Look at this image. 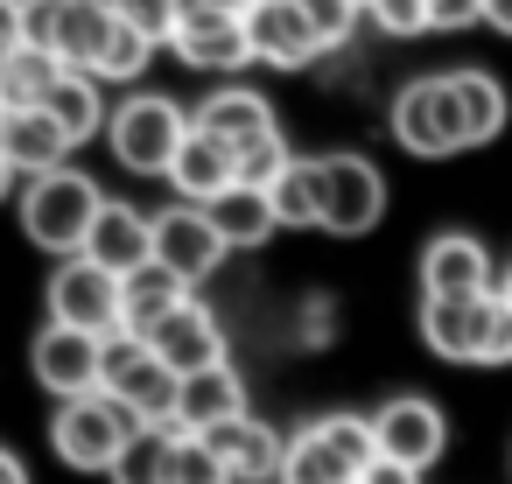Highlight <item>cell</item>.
Instances as JSON below:
<instances>
[{"label": "cell", "mask_w": 512, "mask_h": 484, "mask_svg": "<svg viewBox=\"0 0 512 484\" xmlns=\"http://www.w3.org/2000/svg\"><path fill=\"white\" fill-rule=\"evenodd\" d=\"M232 246L218 239V225H211V211L204 204H169L162 218H155V267H169L176 281H204L218 260H225Z\"/></svg>", "instance_id": "13"}, {"label": "cell", "mask_w": 512, "mask_h": 484, "mask_svg": "<svg viewBox=\"0 0 512 484\" xmlns=\"http://www.w3.org/2000/svg\"><path fill=\"white\" fill-rule=\"evenodd\" d=\"M421 337L449 365H512V302L463 295V302H421Z\"/></svg>", "instance_id": "1"}, {"label": "cell", "mask_w": 512, "mask_h": 484, "mask_svg": "<svg viewBox=\"0 0 512 484\" xmlns=\"http://www.w3.org/2000/svg\"><path fill=\"white\" fill-rule=\"evenodd\" d=\"M197 127L246 155V148H260V141L274 134V106H267L253 85H225V92H211V99L197 106Z\"/></svg>", "instance_id": "22"}, {"label": "cell", "mask_w": 512, "mask_h": 484, "mask_svg": "<svg viewBox=\"0 0 512 484\" xmlns=\"http://www.w3.org/2000/svg\"><path fill=\"white\" fill-rule=\"evenodd\" d=\"M204 442H211V449L232 463V477H239V484H274V477L288 470V442H281L267 421H253V414L204 428Z\"/></svg>", "instance_id": "18"}, {"label": "cell", "mask_w": 512, "mask_h": 484, "mask_svg": "<svg viewBox=\"0 0 512 484\" xmlns=\"http://www.w3.org/2000/svg\"><path fill=\"white\" fill-rule=\"evenodd\" d=\"M288 162H295V155L281 148V134H267L260 148H246V155H239V183H246V190H274Z\"/></svg>", "instance_id": "35"}, {"label": "cell", "mask_w": 512, "mask_h": 484, "mask_svg": "<svg viewBox=\"0 0 512 484\" xmlns=\"http://www.w3.org/2000/svg\"><path fill=\"white\" fill-rule=\"evenodd\" d=\"M246 414V379L232 365H204V372H183V393H176V428L204 435L218 421H239Z\"/></svg>", "instance_id": "20"}, {"label": "cell", "mask_w": 512, "mask_h": 484, "mask_svg": "<svg viewBox=\"0 0 512 484\" xmlns=\"http://www.w3.org/2000/svg\"><path fill=\"white\" fill-rule=\"evenodd\" d=\"M155 358H169L176 372H204V365H225V330H218V316L204 309V302H183L155 337Z\"/></svg>", "instance_id": "24"}, {"label": "cell", "mask_w": 512, "mask_h": 484, "mask_svg": "<svg viewBox=\"0 0 512 484\" xmlns=\"http://www.w3.org/2000/svg\"><path fill=\"white\" fill-rule=\"evenodd\" d=\"M106 8H113L120 22H134L141 36L169 43V36H176V22H183V8H190V0H106Z\"/></svg>", "instance_id": "34"}, {"label": "cell", "mask_w": 512, "mask_h": 484, "mask_svg": "<svg viewBox=\"0 0 512 484\" xmlns=\"http://www.w3.org/2000/svg\"><path fill=\"white\" fill-rule=\"evenodd\" d=\"M365 22H379L386 36H421L428 22V0H365Z\"/></svg>", "instance_id": "36"}, {"label": "cell", "mask_w": 512, "mask_h": 484, "mask_svg": "<svg viewBox=\"0 0 512 484\" xmlns=\"http://www.w3.org/2000/svg\"><path fill=\"white\" fill-rule=\"evenodd\" d=\"M169 50L190 64V71H211V78H232L253 64V36H246V15H218V8H183Z\"/></svg>", "instance_id": "12"}, {"label": "cell", "mask_w": 512, "mask_h": 484, "mask_svg": "<svg viewBox=\"0 0 512 484\" xmlns=\"http://www.w3.org/2000/svg\"><path fill=\"white\" fill-rule=\"evenodd\" d=\"M491 295V253L470 232H442L421 246V302H463Z\"/></svg>", "instance_id": "15"}, {"label": "cell", "mask_w": 512, "mask_h": 484, "mask_svg": "<svg viewBox=\"0 0 512 484\" xmlns=\"http://www.w3.org/2000/svg\"><path fill=\"white\" fill-rule=\"evenodd\" d=\"M99 85H106L99 71H64L43 113H50L71 141H92V134H99Z\"/></svg>", "instance_id": "30"}, {"label": "cell", "mask_w": 512, "mask_h": 484, "mask_svg": "<svg viewBox=\"0 0 512 484\" xmlns=\"http://www.w3.org/2000/svg\"><path fill=\"white\" fill-rule=\"evenodd\" d=\"M183 302H190V281H176L169 267H155V260H148L141 274H127V281H120V337H141V344H148V337H155Z\"/></svg>", "instance_id": "19"}, {"label": "cell", "mask_w": 512, "mask_h": 484, "mask_svg": "<svg viewBox=\"0 0 512 484\" xmlns=\"http://www.w3.org/2000/svg\"><path fill=\"white\" fill-rule=\"evenodd\" d=\"M330 330H337V316H330V302L316 295V302H309V316H302V337H309V344H323Z\"/></svg>", "instance_id": "40"}, {"label": "cell", "mask_w": 512, "mask_h": 484, "mask_svg": "<svg viewBox=\"0 0 512 484\" xmlns=\"http://www.w3.org/2000/svg\"><path fill=\"white\" fill-rule=\"evenodd\" d=\"M372 435H379V456H393V463H407V470H428V463L442 456V442H449V421H442L435 400L400 393V400H386V407L372 414Z\"/></svg>", "instance_id": "14"}, {"label": "cell", "mask_w": 512, "mask_h": 484, "mask_svg": "<svg viewBox=\"0 0 512 484\" xmlns=\"http://www.w3.org/2000/svg\"><path fill=\"white\" fill-rule=\"evenodd\" d=\"M22 50V0H0V64Z\"/></svg>", "instance_id": "38"}, {"label": "cell", "mask_w": 512, "mask_h": 484, "mask_svg": "<svg viewBox=\"0 0 512 484\" xmlns=\"http://www.w3.org/2000/svg\"><path fill=\"white\" fill-rule=\"evenodd\" d=\"M0 127H8V99H0Z\"/></svg>", "instance_id": "46"}, {"label": "cell", "mask_w": 512, "mask_h": 484, "mask_svg": "<svg viewBox=\"0 0 512 484\" xmlns=\"http://www.w3.org/2000/svg\"><path fill=\"white\" fill-rule=\"evenodd\" d=\"M71 134L36 106V113H8V127H0V155H8V169L15 176H50V169H64L71 162Z\"/></svg>", "instance_id": "21"}, {"label": "cell", "mask_w": 512, "mask_h": 484, "mask_svg": "<svg viewBox=\"0 0 512 484\" xmlns=\"http://www.w3.org/2000/svg\"><path fill=\"white\" fill-rule=\"evenodd\" d=\"M498 295H505V302H512V267H505V281H498Z\"/></svg>", "instance_id": "45"}, {"label": "cell", "mask_w": 512, "mask_h": 484, "mask_svg": "<svg viewBox=\"0 0 512 484\" xmlns=\"http://www.w3.org/2000/svg\"><path fill=\"white\" fill-rule=\"evenodd\" d=\"M267 204H274V225H323V162H288L281 169V183L267 190Z\"/></svg>", "instance_id": "29"}, {"label": "cell", "mask_w": 512, "mask_h": 484, "mask_svg": "<svg viewBox=\"0 0 512 484\" xmlns=\"http://www.w3.org/2000/svg\"><path fill=\"white\" fill-rule=\"evenodd\" d=\"M0 484H29V470H22V456H15V449H0Z\"/></svg>", "instance_id": "42"}, {"label": "cell", "mask_w": 512, "mask_h": 484, "mask_svg": "<svg viewBox=\"0 0 512 484\" xmlns=\"http://www.w3.org/2000/svg\"><path fill=\"white\" fill-rule=\"evenodd\" d=\"M302 15H309V29H316L323 50H344L351 29L365 22V0H302Z\"/></svg>", "instance_id": "33"}, {"label": "cell", "mask_w": 512, "mask_h": 484, "mask_svg": "<svg viewBox=\"0 0 512 484\" xmlns=\"http://www.w3.org/2000/svg\"><path fill=\"white\" fill-rule=\"evenodd\" d=\"M57 78H64V64L50 50H29L22 43L8 64H0V99H8V113H36V106H50Z\"/></svg>", "instance_id": "26"}, {"label": "cell", "mask_w": 512, "mask_h": 484, "mask_svg": "<svg viewBox=\"0 0 512 484\" xmlns=\"http://www.w3.org/2000/svg\"><path fill=\"white\" fill-rule=\"evenodd\" d=\"M204 211H211V225H218V239H225V246H260L267 232H281V225H274V204H267V190H246V183L218 190Z\"/></svg>", "instance_id": "25"}, {"label": "cell", "mask_w": 512, "mask_h": 484, "mask_svg": "<svg viewBox=\"0 0 512 484\" xmlns=\"http://www.w3.org/2000/svg\"><path fill=\"white\" fill-rule=\"evenodd\" d=\"M386 218V176L365 155H323V232L365 239Z\"/></svg>", "instance_id": "10"}, {"label": "cell", "mask_w": 512, "mask_h": 484, "mask_svg": "<svg viewBox=\"0 0 512 484\" xmlns=\"http://www.w3.org/2000/svg\"><path fill=\"white\" fill-rule=\"evenodd\" d=\"M190 127H197V120H183L176 99L134 92V99L106 120V141H113V162H120L127 176H169L176 155H183V141H190Z\"/></svg>", "instance_id": "4"}, {"label": "cell", "mask_w": 512, "mask_h": 484, "mask_svg": "<svg viewBox=\"0 0 512 484\" xmlns=\"http://www.w3.org/2000/svg\"><path fill=\"white\" fill-rule=\"evenodd\" d=\"M484 29H498V36H512V0H484Z\"/></svg>", "instance_id": "41"}, {"label": "cell", "mask_w": 512, "mask_h": 484, "mask_svg": "<svg viewBox=\"0 0 512 484\" xmlns=\"http://www.w3.org/2000/svg\"><path fill=\"white\" fill-rule=\"evenodd\" d=\"M246 36H253V64H281V71H302L323 57L302 0H253L246 8Z\"/></svg>", "instance_id": "16"}, {"label": "cell", "mask_w": 512, "mask_h": 484, "mask_svg": "<svg viewBox=\"0 0 512 484\" xmlns=\"http://www.w3.org/2000/svg\"><path fill=\"white\" fill-rule=\"evenodd\" d=\"M393 141L421 162H449L470 148V127H463V106H456V78L435 71V78H414L400 99H393Z\"/></svg>", "instance_id": "6"}, {"label": "cell", "mask_w": 512, "mask_h": 484, "mask_svg": "<svg viewBox=\"0 0 512 484\" xmlns=\"http://www.w3.org/2000/svg\"><path fill=\"white\" fill-rule=\"evenodd\" d=\"M372 463H379L372 414H323V421H309V428L288 435L281 484H358Z\"/></svg>", "instance_id": "2"}, {"label": "cell", "mask_w": 512, "mask_h": 484, "mask_svg": "<svg viewBox=\"0 0 512 484\" xmlns=\"http://www.w3.org/2000/svg\"><path fill=\"white\" fill-rule=\"evenodd\" d=\"M456 78V106H463V127H470V148H484V141H498L505 134V85L491 78V71H449Z\"/></svg>", "instance_id": "27"}, {"label": "cell", "mask_w": 512, "mask_h": 484, "mask_svg": "<svg viewBox=\"0 0 512 484\" xmlns=\"http://www.w3.org/2000/svg\"><path fill=\"white\" fill-rule=\"evenodd\" d=\"M29 365H36V379H43L57 400H85V393L106 386V337L71 330V323H50V330L36 337Z\"/></svg>", "instance_id": "11"}, {"label": "cell", "mask_w": 512, "mask_h": 484, "mask_svg": "<svg viewBox=\"0 0 512 484\" xmlns=\"http://www.w3.org/2000/svg\"><path fill=\"white\" fill-rule=\"evenodd\" d=\"M176 421H148L127 449H120V463H113V484H169V463H176Z\"/></svg>", "instance_id": "28"}, {"label": "cell", "mask_w": 512, "mask_h": 484, "mask_svg": "<svg viewBox=\"0 0 512 484\" xmlns=\"http://www.w3.org/2000/svg\"><path fill=\"white\" fill-rule=\"evenodd\" d=\"M190 8H218V15H246L253 0H190Z\"/></svg>", "instance_id": "43"}, {"label": "cell", "mask_w": 512, "mask_h": 484, "mask_svg": "<svg viewBox=\"0 0 512 484\" xmlns=\"http://www.w3.org/2000/svg\"><path fill=\"white\" fill-rule=\"evenodd\" d=\"M148 57H155V36H141L134 22H120V15H113L106 57H99V78H106V85H113V78H141V71H148Z\"/></svg>", "instance_id": "32"}, {"label": "cell", "mask_w": 512, "mask_h": 484, "mask_svg": "<svg viewBox=\"0 0 512 484\" xmlns=\"http://www.w3.org/2000/svg\"><path fill=\"white\" fill-rule=\"evenodd\" d=\"M99 204H106L99 183L64 162V169H50V176H29V190H22V232H29L43 253L71 260V253H85Z\"/></svg>", "instance_id": "3"}, {"label": "cell", "mask_w": 512, "mask_h": 484, "mask_svg": "<svg viewBox=\"0 0 512 484\" xmlns=\"http://www.w3.org/2000/svg\"><path fill=\"white\" fill-rule=\"evenodd\" d=\"M106 36H113L106 0H22V43L50 50L64 71H99Z\"/></svg>", "instance_id": "5"}, {"label": "cell", "mask_w": 512, "mask_h": 484, "mask_svg": "<svg viewBox=\"0 0 512 484\" xmlns=\"http://www.w3.org/2000/svg\"><path fill=\"white\" fill-rule=\"evenodd\" d=\"M50 323L92 330V337H120V274H106L99 260L71 253L50 274Z\"/></svg>", "instance_id": "9"}, {"label": "cell", "mask_w": 512, "mask_h": 484, "mask_svg": "<svg viewBox=\"0 0 512 484\" xmlns=\"http://www.w3.org/2000/svg\"><path fill=\"white\" fill-rule=\"evenodd\" d=\"M428 22L435 29H470V22H484V0H428Z\"/></svg>", "instance_id": "37"}, {"label": "cell", "mask_w": 512, "mask_h": 484, "mask_svg": "<svg viewBox=\"0 0 512 484\" xmlns=\"http://www.w3.org/2000/svg\"><path fill=\"white\" fill-rule=\"evenodd\" d=\"M358 484H421V470H407V463H393V456H379Z\"/></svg>", "instance_id": "39"}, {"label": "cell", "mask_w": 512, "mask_h": 484, "mask_svg": "<svg viewBox=\"0 0 512 484\" xmlns=\"http://www.w3.org/2000/svg\"><path fill=\"white\" fill-rule=\"evenodd\" d=\"M169 484H239V477H232V463H225V456H218L204 435H190V428H183V435H176Z\"/></svg>", "instance_id": "31"}, {"label": "cell", "mask_w": 512, "mask_h": 484, "mask_svg": "<svg viewBox=\"0 0 512 484\" xmlns=\"http://www.w3.org/2000/svg\"><path fill=\"white\" fill-rule=\"evenodd\" d=\"M169 183H176V197H183V204H211L218 190H232V183H239V148H225V141H218V134H204V127H190V141H183V155H176Z\"/></svg>", "instance_id": "23"}, {"label": "cell", "mask_w": 512, "mask_h": 484, "mask_svg": "<svg viewBox=\"0 0 512 484\" xmlns=\"http://www.w3.org/2000/svg\"><path fill=\"white\" fill-rule=\"evenodd\" d=\"M15 190V169H8V155H0V197H8Z\"/></svg>", "instance_id": "44"}, {"label": "cell", "mask_w": 512, "mask_h": 484, "mask_svg": "<svg viewBox=\"0 0 512 484\" xmlns=\"http://www.w3.org/2000/svg\"><path fill=\"white\" fill-rule=\"evenodd\" d=\"M106 393L127 400L141 421H176L183 372L169 358H155V344H141V337H106Z\"/></svg>", "instance_id": "8"}, {"label": "cell", "mask_w": 512, "mask_h": 484, "mask_svg": "<svg viewBox=\"0 0 512 484\" xmlns=\"http://www.w3.org/2000/svg\"><path fill=\"white\" fill-rule=\"evenodd\" d=\"M85 260H99L106 274H141L155 260V218H141L134 204H99L92 218V239H85Z\"/></svg>", "instance_id": "17"}, {"label": "cell", "mask_w": 512, "mask_h": 484, "mask_svg": "<svg viewBox=\"0 0 512 484\" xmlns=\"http://www.w3.org/2000/svg\"><path fill=\"white\" fill-rule=\"evenodd\" d=\"M141 428H148V421H141L127 400H113V393L99 386V393H85V400H64V414H57V456H64L71 470H113L120 449H127Z\"/></svg>", "instance_id": "7"}]
</instances>
